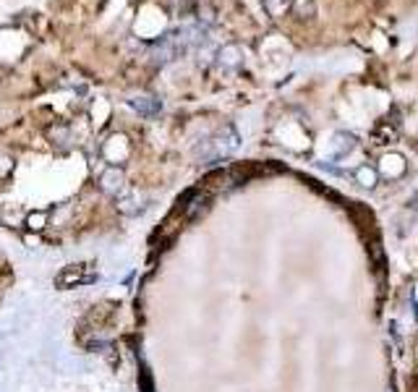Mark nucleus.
<instances>
[{
  "label": "nucleus",
  "instance_id": "nucleus-1",
  "mask_svg": "<svg viewBox=\"0 0 418 392\" xmlns=\"http://www.w3.org/2000/svg\"><path fill=\"white\" fill-rule=\"evenodd\" d=\"M235 149H238V131L233 126H222L214 139H209L196 149V155L204 162H220V160L233 155Z\"/></svg>",
  "mask_w": 418,
  "mask_h": 392
},
{
  "label": "nucleus",
  "instance_id": "nucleus-9",
  "mask_svg": "<svg viewBox=\"0 0 418 392\" xmlns=\"http://www.w3.org/2000/svg\"><path fill=\"white\" fill-rule=\"evenodd\" d=\"M29 225H32V228H42V225H45V215H32V217H29Z\"/></svg>",
  "mask_w": 418,
  "mask_h": 392
},
{
  "label": "nucleus",
  "instance_id": "nucleus-2",
  "mask_svg": "<svg viewBox=\"0 0 418 392\" xmlns=\"http://www.w3.org/2000/svg\"><path fill=\"white\" fill-rule=\"evenodd\" d=\"M217 63L222 65V68H230V71H235V68H241V63H243V50L238 47V45H222L220 50H217Z\"/></svg>",
  "mask_w": 418,
  "mask_h": 392
},
{
  "label": "nucleus",
  "instance_id": "nucleus-6",
  "mask_svg": "<svg viewBox=\"0 0 418 392\" xmlns=\"http://www.w3.org/2000/svg\"><path fill=\"white\" fill-rule=\"evenodd\" d=\"M293 13H296V19H311L316 13L314 0H293Z\"/></svg>",
  "mask_w": 418,
  "mask_h": 392
},
{
  "label": "nucleus",
  "instance_id": "nucleus-3",
  "mask_svg": "<svg viewBox=\"0 0 418 392\" xmlns=\"http://www.w3.org/2000/svg\"><path fill=\"white\" fill-rule=\"evenodd\" d=\"M129 105L139 116H146V118L157 116V113L162 110V102H160L157 97H133V100H129Z\"/></svg>",
  "mask_w": 418,
  "mask_h": 392
},
{
  "label": "nucleus",
  "instance_id": "nucleus-7",
  "mask_svg": "<svg viewBox=\"0 0 418 392\" xmlns=\"http://www.w3.org/2000/svg\"><path fill=\"white\" fill-rule=\"evenodd\" d=\"M261 3H264V8H267L270 13L283 11V8L287 6V0H261Z\"/></svg>",
  "mask_w": 418,
  "mask_h": 392
},
{
  "label": "nucleus",
  "instance_id": "nucleus-4",
  "mask_svg": "<svg viewBox=\"0 0 418 392\" xmlns=\"http://www.w3.org/2000/svg\"><path fill=\"white\" fill-rule=\"evenodd\" d=\"M353 146H355V139H353L351 133H338V136H335V144H332V155L345 157Z\"/></svg>",
  "mask_w": 418,
  "mask_h": 392
},
{
  "label": "nucleus",
  "instance_id": "nucleus-5",
  "mask_svg": "<svg viewBox=\"0 0 418 392\" xmlns=\"http://www.w3.org/2000/svg\"><path fill=\"white\" fill-rule=\"evenodd\" d=\"M60 287H71V285H78V283H84V272L81 270H65V272L58 274V280H55Z\"/></svg>",
  "mask_w": 418,
  "mask_h": 392
},
{
  "label": "nucleus",
  "instance_id": "nucleus-8",
  "mask_svg": "<svg viewBox=\"0 0 418 392\" xmlns=\"http://www.w3.org/2000/svg\"><path fill=\"white\" fill-rule=\"evenodd\" d=\"M142 390L144 392H155L152 382H149V374H146V369H142Z\"/></svg>",
  "mask_w": 418,
  "mask_h": 392
},
{
  "label": "nucleus",
  "instance_id": "nucleus-10",
  "mask_svg": "<svg viewBox=\"0 0 418 392\" xmlns=\"http://www.w3.org/2000/svg\"><path fill=\"white\" fill-rule=\"evenodd\" d=\"M410 207H413V209H418V196H416V199H413V202H410Z\"/></svg>",
  "mask_w": 418,
  "mask_h": 392
}]
</instances>
